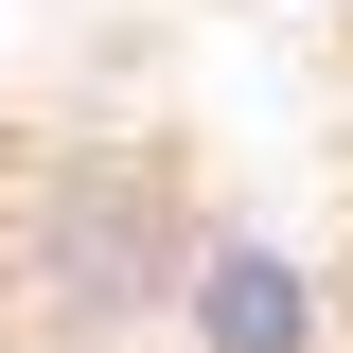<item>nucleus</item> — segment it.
I'll use <instances>...</instances> for the list:
<instances>
[{
  "mask_svg": "<svg viewBox=\"0 0 353 353\" xmlns=\"http://www.w3.org/2000/svg\"><path fill=\"white\" fill-rule=\"evenodd\" d=\"M283 71L353 141V0H0V353H176L230 248L336 265L265 194Z\"/></svg>",
  "mask_w": 353,
  "mask_h": 353,
  "instance_id": "nucleus-1",
  "label": "nucleus"
}]
</instances>
